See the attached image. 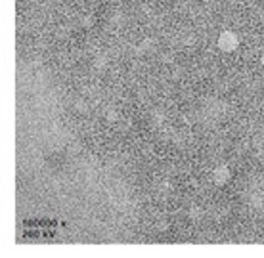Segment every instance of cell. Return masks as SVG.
<instances>
[{
    "label": "cell",
    "instance_id": "4",
    "mask_svg": "<svg viewBox=\"0 0 264 258\" xmlns=\"http://www.w3.org/2000/svg\"><path fill=\"white\" fill-rule=\"evenodd\" d=\"M92 23H94V17H92V15H88V17H85V19H83V25H85V27H92Z\"/></svg>",
    "mask_w": 264,
    "mask_h": 258
},
{
    "label": "cell",
    "instance_id": "3",
    "mask_svg": "<svg viewBox=\"0 0 264 258\" xmlns=\"http://www.w3.org/2000/svg\"><path fill=\"white\" fill-rule=\"evenodd\" d=\"M251 195H247V203L251 205V207H255V209H261L264 205V195L261 193V191H249Z\"/></svg>",
    "mask_w": 264,
    "mask_h": 258
},
{
    "label": "cell",
    "instance_id": "6",
    "mask_svg": "<svg viewBox=\"0 0 264 258\" xmlns=\"http://www.w3.org/2000/svg\"><path fill=\"white\" fill-rule=\"evenodd\" d=\"M261 62H263V65H264V54H263V58H261Z\"/></svg>",
    "mask_w": 264,
    "mask_h": 258
},
{
    "label": "cell",
    "instance_id": "5",
    "mask_svg": "<svg viewBox=\"0 0 264 258\" xmlns=\"http://www.w3.org/2000/svg\"><path fill=\"white\" fill-rule=\"evenodd\" d=\"M107 121H117V113H107Z\"/></svg>",
    "mask_w": 264,
    "mask_h": 258
},
{
    "label": "cell",
    "instance_id": "2",
    "mask_svg": "<svg viewBox=\"0 0 264 258\" xmlns=\"http://www.w3.org/2000/svg\"><path fill=\"white\" fill-rule=\"evenodd\" d=\"M230 178H232V171L228 169L226 165H220V167H216L213 172V182L216 185H224L230 182Z\"/></svg>",
    "mask_w": 264,
    "mask_h": 258
},
{
    "label": "cell",
    "instance_id": "1",
    "mask_svg": "<svg viewBox=\"0 0 264 258\" xmlns=\"http://www.w3.org/2000/svg\"><path fill=\"white\" fill-rule=\"evenodd\" d=\"M239 46V37L234 31H222L218 37V48L222 52H234Z\"/></svg>",
    "mask_w": 264,
    "mask_h": 258
}]
</instances>
